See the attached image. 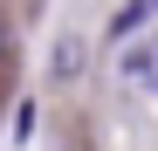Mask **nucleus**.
<instances>
[{
	"instance_id": "1",
	"label": "nucleus",
	"mask_w": 158,
	"mask_h": 151,
	"mask_svg": "<svg viewBox=\"0 0 158 151\" xmlns=\"http://www.w3.org/2000/svg\"><path fill=\"white\" fill-rule=\"evenodd\" d=\"M151 14H158V0H124V7H117V21H110V35H138Z\"/></svg>"
},
{
	"instance_id": "2",
	"label": "nucleus",
	"mask_w": 158,
	"mask_h": 151,
	"mask_svg": "<svg viewBox=\"0 0 158 151\" xmlns=\"http://www.w3.org/2000/svg\"><path fill=\"white\" fill-rule=\"evenodd\" d=\"M0 55H7V28H0Z\"/></svg>"
}]
</instances>
